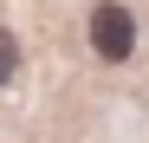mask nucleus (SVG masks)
Returning a JSON list of instances; mask_svg holds the SVG:
<instances>
[{"mask_svg":"<svg viewBox=\"0 0 149 143\" xmlns=\"http://www.w3.org/2000/svg\"><path fill=\"white\" fill-rule=\"evenodd\" d=\"M91 46H97V59H130L136 52V20H130V7L104 0V7L91 13Z\"/></svg>","mask_w":149,"mask_h":143,"instance_id":"obj_1","label":"nucleus"},{"mask_svg":"<svg viewBox=\"0 0 149 143\" xmlns=\"http://www.w3.org/2000/svg\"><path fill=\"white\" fill-rule=\"evenodd\" d=\"M13 72H19V39H13L7 26H0V85H7Z\"/></svg>","mask_w":149,"mask_h":143,"instance_id":"obj_2","label":"nucleus"}]
</instances>
